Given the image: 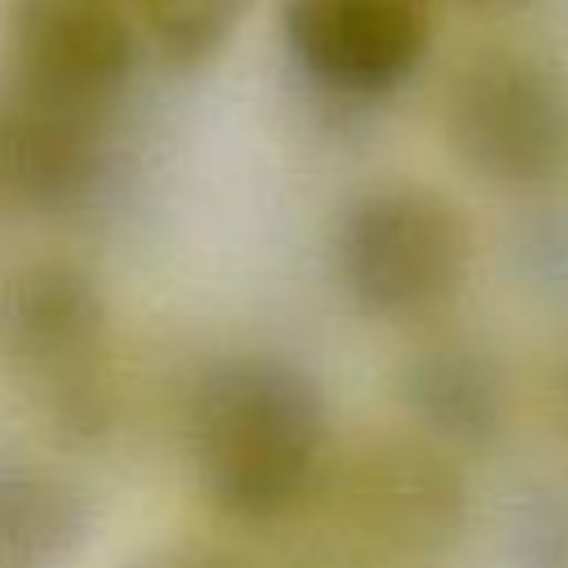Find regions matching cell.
I'll use <instances>...</instances> for the list:
<instances>
[{
    "mask_svg": "<svg viewBox=\"0 0 568 568\" xmlns=\"http://www.w3.org/2000/svg\"><path fill=\"white\" fill-rule=\"evenodd\" d=\"M510 568H568V484L541 479L510 501L506 519Z\"/></svg>",
    "mask_w": 568,
    "mask_h": 568,
    "instance_id": "12",
    "label": "cell"
},
{
    "mask_svg": "<svg viewBox=\"0 0 568 568\" xmlns=\"http://www.w3.org/2000/svg\"><path fill=\"white\" fill-rule=\"evenodd\" d=\"M413 430L448 453H484L506 435L510 382L501 359L466 333H439L413 346L395 373Z\"/></svg>",
    "mask_w": 568,
    "mask_h": 568,
    "instance_id": "9",
    "label": "cell"
},
{
    "mask_svg": "<svg viewBox=\"0 0 568 568\" xmlns=\"http://www.w3.org/2000/svg\"><path fill=\"white\" fill-rule=\"evenodd\" d=\"M133 22L129 0H13L9 89L111 115L138 58Z\"/></svg>",
    "mask_w": 568,
    "mask_h": 568,
    "instance_id": "7",
    "label": "cell"
},
{
    "mask_svg": "<svg viewBox=\"0 0 568 568\" xmlns=\"http://www.w3.org/2000/svg\"><path fill=\"white\" fill-rule=\"evenodd\" d=\"M280 36L311 89L346 106L399 93L430 53V0H284Z\"/></svg>",
    "mask_w": 568,
    "mask_h": 568,
    "instance_id": "6",
    "label": "cell"
},
{
    "mask_svg": "<svg viewBox=\"0 0 568 568\" xmlns=\"http://www.w3.org/2000/svg\"><path fill=\"white\" fill-rule=\"evenodd\" d=\"M457 9H470V13H501V9H519L524 0H448Z\"/></svg>",
    "mask_w": 568,
    "mask_h": 568,
    "instance_id": "16",
    "label": "cell"
},
{
    "mask_svg": "<svg viewBox=\"0 0 568 568\" xmlns=\"http://www.w3.org/2000/svg\"><path fill=\"white\" fill-rule=\"evenodd\" d=\"M550 408H555V422H559V435L568 439V346L555 364V382H550Z\"/></svg>",
    "mask_w": 568,
    "mask_h": 568,
    "instance_id": "15",
    "label": "cell"
},
{
    "mask_svg": "<svg viewBox=\"0 0 568 568\" xmlns=\"http://www.w3.org/2000/svg\"><path fill=\"white\" fill-rule=\"evenodd\" d=\"M0 364L67 444H93L115 417L106 302L75 262H27L0 284Z\"/></svg>",
    "mask_w": 568,
    "mask_h": 568,
    "instance_id": "3",
    "label": "cell"
},
{
    "mask_svg": "<svg viewBox=\"0 0 568 568\" xmlns=\"http://www.w3.org/2000/svg\"><path fill=\"white\" fill-rule=\"evenodd\" d=\"M439 129L484 186L541 191L568 169V75L532 49H470L444 80Z\"/></svg>",
    "mask_w": 568,
    "mask_h": 568,
    "instance_id": "4",
    "label": "cell"
},
{
    "mask_svg": "<svg viewBox=\"0 0 568 568\" xmlns=\"http://www.w3.org/2000/svg\"><path fill=\"white\" fill-rule=\"evenodd\" d=\"M475 257L466 213L435 186L386 182L342 209L333 262L346 297L377 320H426L444 311Z\"/></svg>",
    "mask_w": 568,
    "mask_h": 568,
    "instance_id": "5",
    "label": "cell"
},
{
    "mask_svg": "<svg viewBox=\"0 0 568 568\" xmlns=\"http://www.w3.org/2000/svg\"><path fill=\"white\" fill-rule=\"evenodd\" d=\"M306 510H320L333 550L368 564L444 555L470 519L457 453L422 430H377L333 448Z\"/></svg>",
    "mask_w": 568,
    "mask_h": 568,
    "instance_id": "2",
    "label": "cell"
},
{
    "mask_svg": "<svg viewBox=\"0 0 568 568\" xmlns=\"http://www.w3.org/2000/svg\"><path fill=\"white\" fill-rule=\"evenodd\" d=\"M106 115L71 111L18 89L0 98V200L27 213H62L102 178Z\"/></svg>",
    "mask_w": 568,
    "mask_h": 568,
    "instance_id": "8",
    "label": "cell"
},
{
    "mask_svg": "<svg viewBox=\"0 0 568 568\" xmlns=\"http://www.w3.org/2000/svg\"><path fill=\"white\" fill-rule=\"evenodd\" d=\"M510 266L519 271L524 288L564 302L568 297V209L541 204L519 217L510 231Z\"/></svg>",
    "mask_w": 568,
    "mask_h": 568,
    "instance_id": "13",
    "label": "cell"
},
{
    "mask_svg": "<svg viewBox=\"0 0 568 568\" xmlns=\"http://www.w3.org/2000/svg\"><path fill=\"white\" fill-rule=\"evenodd\" d=\"M204 497L235 524H280L311 506L328 444L320 382L284 355H231L204 368L186 413Z\"/></svg>",
    "mask_w": 568,
    "mask_h": 568,
    "instance_id": "1",
    "label": "cell"
},
{
    "mask_svg": "<svg viewBox=\"0 0 568 568\" xmlns=\"http://www.w3.org/2000/svg\"><path fill=\"white\" fill-rule=\"evenodd\" d=\"M129 568H253L240 550L213 546V541H164L146 555H138Z\"/></svg>",
    "mask_w": 568,
    "mask_h": 568,
    "instance_id": "14",
    "label": "cell"
},
{
    "mask_svg": "<svg viewBox=\"0 0 568 568\" xmlns=\"http://www.w3.org/2000/svg\"><path fill=\"white\" fill-rule=\"evenodd\" d=\"M253 0H129L169 67H204L226 49Z\"/></svg>",
    "mask_w": 568,
    "mask_h": 568,
    "instance_id": "11",
    "label": "cell"
},
{
    "mask_svg": "<svg viewBox=\"0 0 568 568\" xmlns=\"http://www.w3.org/2000/svg\"><path fill=\"white\" fill-rule=\"evenodd\" d=\"M89 524L93 510L80 484L0 453V568H67Z\"/></svg>",
    "mask_w": 568,
    "mask_h": 568,
    "instance_id": "10",
    "label": "cell"
}]
</instances>
